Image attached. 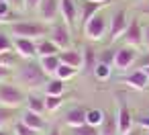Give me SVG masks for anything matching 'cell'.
Instances as JSON below:
<instances>
[{
	"label": "cell",
	"mask_w": 149,
	"mask_h": 135,
	"mask_svg": "<svg viewBox=\"0 0 149 135\" xmlns=\"http://www.w3.org/2000/svg\"><path fill=\"white\" fill-rule=\"evenodd\" d=\"M63 104V96H51L45 94V113H55Z\"/></svg>",
	"instance_id": "29"
},
{
	"label": "cell",
	"mask_w": 149,
	"mask_h": 135,
	"mask_svg": "<svg viewBox=\"0 0 149 135\" xmlns=\"http://www.w3.org/2000/svg\"><path fill=\"white\" fill-rule=\"evenodd\" d=\"M123 43L129 45V47H143V25L139 19H131L129 21V27L123 35Z\"/></svg>",
	"instance_id": "9"
},
{
	"label": "cell",
	"mask_w": 149,
	"mask_h": 135,
	"mask_svg": "<svg viewBox=\"0 0 149 135\" xmlns=\"http://www.w3.org/2000/svg\"><path fill=\"white\" fill-rule=\"evenodd\" d=\"M0 135H8V133H6V129H0Z\"/></svg>",
	"instance_id": "44"
},
{
	"label": "cell",
	"mask_w": 149,
	"mask_h": 135,
	"mask_svg": "<svg viewBox=\"0 0 149 135\" xmlns=\"http://www.w3.org/2000/svg\"><path fill=\"white\" fill-rule=\"evenodd\" d=\"M37 62H39V66L43 68V72H45L49 78H53V76H55V72H57V68L61 66L59 53H57V55H45V57H39Z\"/></svg>",
	"instance_id": "18"
},
{
	"label": "cell",
	"mask_w": 149,
	"mask_h": 135,
	"mask_svg": "<svg viewBox=\"0 0 149 135\" xmlns=\"http://www.w3.org/2000/svg\"><path fill=\"white\" fill-rule=\"evenodd\" d=\"M143 47L145 51H149V23L143 25Z\"/></svg>",
	"instance_id": "38"
},
{
	"label": "cell",
	"mask_w": 149,
	"mask_h": 135,
	"mask_svg": "<svg viewBox=\"0 0 149 135\" xmlns=\"http://www.w3.org/2000/svg\"><path fill=\"white\" fill-rule=\"evenodd\" d=\"M98 62L112 66V62H114V51H112V49H104V51H102V53L98 55Z\"/></svg>",
	"instance_id": "34"
},
{
	"label": "cell",
	"mask_w": 149,
	"mask_h": 135,
	"mask_svg": "<svg viewBox=\"0 0 149 135\" xmlns=\"http://www.w3.org/2000/svg\"><path fill=\"white\" fill-rule=\"evenodd\" d=\"M39 4H41V0H25V8L27 10H37Z\"/></svg>",
	"instance_id": "39"
},
{
	"label": "cell",
	"mask_w": 149,
	"mask_h": 135,
	"mask_svg": "<svg viewBox=\"0 0 149 135\" xmlns=\"http://www.w3.org/2000/svg\"><path fill=\"white\" fill-rule=\"evenodd\" d=\"M19 121H23L27 127H31L33 131H37V133H41V131H45L47 129V123H45V119H43V115H39V113H33V111H23L21 113V119Z\"/></svg>",
	"instance_id": "12"
},
{
	"label": "cell",
	"mask_w": 149,
	"mask_h": 135,
	"mask_svg": "<svg viewBox=\"0 0 149 135\" xmlns=\"http://www.w3.org/2000/svg\"><path fill=\"white\" fill-rule=\"evenodd\" d=\"M102 6H104V4H100V2H88V0H84V2H82V10H80V23H82V27H84L94 15H98Z\"/></svg>",
	"instance_id": "19"
},
{
	"label": "cell",
	"mask_w": 149,
	"mask_h": 135,
	"mask_svg": "<svg viewBox=\"0 0 149 135\" xmlns=\"http://www.w3.org/2000/svg\"><path fill=\"white\" fill-rule=\"evenodd\" d=\"M17 115V108H8V106H0V129H4L6 125L13 123Z\"/></svg>",
	"instance_id": "28"
},
{
	"label": "cell",
	"mask_w": 149,
	"mask_h": 135,
	"mask_svg": "<svg viewBox=\"0 0 149 135\" xmlns=\"http://www.w3.org/2000/svg\"><path fill=\"white\" fill-rule=\"evenodd\" d=\"M100 135H118V125H116V115H106L104 123L100 125Z\"/></svg>",
	"instance_id": "24"
},
{
	"label": "cell",
	"mask_w": 149,
	"mask_h": 135,
	"mask_svg": "<svg viewBox=\"0 0 149 135\" xmlns=\"http://www.w3.org/2000/svg\"><path fill=\"white\" fill-rule=\"evenodd\" d=\"M68 135H100V127H92V125L84 123V125H80V127L68 129Z\"/></svg>",
	"instance_id": "26"
},
{
	"label": "cell",
	"mask_w": 149,
	"mask_h": 135,
	"mask_svg": "<svg viewBox=\"0 0 149 135\" xmlns=\"http://www.w3.org/2000/svg\"><path fill=\"white\" fill-rule=\"evenodd\" d=\"M147 15H149V13H147Z\"/></svg>",
	"instance_id": "47"
},
{
	"label": "cell",
	"mask_w": 149,
	"mask_h": 135,
	"mask_svg": "<svg viewBox=\"0 0 149 135\" xmlns=\"http://www.w3.org/2000/svg\"><path fill=\"white\" fill-rule=\"evenodd\" d=\"M72 31H70V27L63 23V21H57V23H53L51 25V31H49V39L63 51V49H70V45H72V35H70Z\"/></svg>",
	"instance_id": "8"
},
{
	"label": "cell",
	"mask_w": 149,
	"mask_h": 135,
	"mask_svg": "<svg viewBox=\"0 0 149 135\" xmlns=\"http://www.w3.org/2000/svg\"><path fill=\"white\" fill-rule=\"evenodd\" d=\"M6 51H15L13 49V35L4 29H0V53H6Z\"/></svg>",
	"instance_id": "30"
},
{
	"label": "cell",
	"mask_w": 149,
	"mask_h": 135,
	"mask_svg": "<svg viewBox=\"0 0 149 135\" xmlns=\"http://www.w3.org/2000/svg\"><path fill=\"white\" fill-rule=\"evenodd\" d=\"M13 49L21 59H35L37 57V41H33V39L13 37Z\"/></svg>",
	"instance_id": "10"
},
{
	"label": "cell",
	"mask_w": 149,
	"mask_h": 135,
	"mask_svg": "<svg viewBox=\"0 0 149 135\" xmlns=\"http://www.w3.org/2000/svg\"><path fill=\"white\" fill-rule=\"evenodd\" d=\"M27 94L19 84H13V82H2L0 84V106H8V108H21L25 106V100H27Z\"/></svg>",
	"instance_id": "3"
},
{
	"label": "cell",
	"mask_w": 149,
	"mask_h": 135,
	"mask_svg": "<svg viewBox=\"0 0 149 135\" xmlns=\"http://www.w3.org/2000/svg\"><path fill=\"white\" fill-rule=\"evenodd\" d=\"M104 119H106V115L102 108H88L86 111V123L92 127H100L104 123Z\"/></svg>",
	"instance_id": "23"
},
{
	"label": "cell",
	"mask_w": 149,
	"mask_h": 135,
	"mask_svg": "<svg viewBox=\"0 0 149 135\" xmlns=\"http://www.w3.org/2000/svg\"><path fill=\"white\" fill-rule=\"evenodd\" d=\"M143 68H149V51H147L145 55L139 53V59H137V64H135V70H143Z\"/></svg>",
	"instance_id": "36"
},
{
	"label": "cell",
	"mask_w": 149,
	"mask_h": 135,
	"mask_svg": "<svg viewBox=\"0 0 149 135\" xmlns=\"http://www.w3.org/2000/svg\"><path fill=\"white\" fill-rule=\"evenodd\" d=\"M143 72L147 74V78H149V68H143Z\"/></svg>",
	"instance_id": "45"
},
{
	"label": "cell",
	"mask_w": 149,
	"mask_h": 135,
	"mask_svg": "<svg viewBox=\"0 0 149 135\" xmlns=\"http://www.w3.org/2000/svg\"><path fill=\"white\" fill-rule=\"evenodd\" d=\"M63 123L68 125V129L84 125V123H86V108H82V106L70 108V111L65 113V117H63Z\"/></svg>",
	"instance_id": "14"
},
{
	"label": "cell",
	"mask_w": 149,
	"mask_h": 135,
	"mask_svg": "<svg viewBox=\"0 0 149 135\" xmlns=\"http://www.w3.org/2000/svg\"><path fill=\"white\" fill-rule=\"evenodd\" d=\"M129 21L131 19H129V15H127L125 8H118L116 13H112V17L108 21V41L110 43L123 39V35H125V31L129 27Z\"/></svg>",
	"instance_id": "4"
},
{
	"label": "cell",
	"mask_w": 149,
	"mask_h": 135,
	"mask_svg": "<svg viewBox=\"0 0 149 135\" xmlns=\"http://www.w3.org/2000/svg\"><path fill=\"white\" fill-rule=\"evenodd\" d=\"M125 135H143V129H141V127H139V129H135V127H133V129H131L129 133H125Z\"/></svg>",
	"instance_id": "41"
},
{
	"label": "cell",
	"mask_w": 149,
	"mask_h": 135,
	"mask_svg": "<svg viewBox=\"0 0 149 135\" xmlns=\"http://www.w3.org/2000/svg\"><path fill=\"white\" fill-rule=\"evenodd\" d=\"M13 76H15V70H13V68L0 66V84H2V82H8Z\"/></svg>",
	"instance_id": "35"
},
{
	"label": "cell",
	"mask_w": 149,
	"mask_h": 135,
	"mask_svg": "<svg viewBox=\"0 0 149 135\" xmlns=\"http://www.w3.org/2000/svg\"><path fill=\"white\" fill-rule=\"evenodd\" d=\"M123 82H125L127 86L135 88V90H145L147 84H149V78H147V74H145L143 70H135L131 76H125Z\"/></svg>",
	"instance_id": "15"
},
{
	"label": "cell",
	"mask_w": 149,
	"mask_h": 135,
	"mask_svg": "<svg viewBox=\"0 0 149 135\" xmlns=\"http://www.w3.org/2000/svg\"><path fill=\"white\" fill-rule=\"evenodd\" d=\"M37 17L45 25H53L61 19L59 15V0H41V4L37 6Z\"/></svg>",
	"instance_id": "7"
},
{
	"label": "cell",
	"mask_w": 149,
	"mask_h": 135,
	"mask_svg": "<svg viewBox=\"0 0 149 135\" xmlns=\"http://www.w3.org/2000/svg\"><path fill=\"white\" fill-rule=\"evenodd\" d=\"M137 59H139V49H137V47L123 45V47L114 49V62H112V68L118 70V72H125V70H129L131 66H135Z\"/></svg>",
	"instance_id": "6"
},
{
	"label": "cell",
	"mask_w": 149,
	"mask_h": 135,
	"mask_svg": "<svg viewBox=\"0 0 149 135\" xmlns=\"http://www.w3.org/2000/svg\"><path fill=\"white\" fill-rule=\"evenodd\" d=\"M17 62H19V55L15 51H6V53H0V66H6V68H17Z\"/></svg>",
	"instance_id": "32"
},
{
	"label": "cell",
	"mask_w": 149,
	"mask_h": 135,
	"mask_svg": "<svg viewBox=\"0 0 149 135\" xmlns=\"http://www.w3.org/2000/svg\"><path fill=\"white\" fill-rule=\"evenodd\" d=\"M43 88H45V94H51V96H63V92H65V82L53 76V78L47 80V84H45Z\"/></svg>",
	"instance_id": "22"
},
{
	"label": "cell",
	"mask_w": 149,
	"mask_h": 135,
	"mask_svg": "<svg viewBox=\"0 0 149 135\" xmlns=\"http://www.w3.org/2000/svg\"><path fill=\"white\" fill-rule=\"evenodd\" d=\"M80 70H76V68H72V66H65V64H61L59 68H57V72H55V78H59V80H63V82H68V80H72L76 74H78Z\"/></svg>",
	"instance_id": "27"
},
{
	"label": "cell",
	"mask_w": 149,
	"mask_h": 135,
	"mask_svg": "<svg viewBox=\"0 0 149 135\" xmlns=\"http://www.w3.org/2000/svg\"><path fill=\"white\" fill-rule=\"evenodd\" d=\"M15 84H19L23 90H37L43 88L49 80V76L43 72L39 62L35 59H23L21 66L15 68Z\"/></svg>",
	"instance_id": "1"
},
{
	"label": "cell",
	"mask_w": 149,
	"mask_h": 135,
	"mask_svg": "<svg viewBox=\"0 0 149 135\" xmlns=\"http://www.w3.org/2000/svg\"><path fill=\"white\" fill-rule=\"evenodd\" d=\"M92 74H94V76H96L98 80H108V78H110V74H112V66H108V64H102V62H98Z\"/></svg>",
	"instance_id": "31"
},
{
	"label": "cell",
	"mask_w": 149,
	"mask_h": 135,
	"mask_svg": "<svg viewBox=\"0 0 149 135\" xmlns=\"http://www.w3.org/2000/svg\"><path fill=\"white\" fill-rule=\"evenodd\" d=\"M82 31L90 41H100L104 35H108V19L102 13H98L82 27Z\"/></svg>",
	"instance_id": "5"
},
{
	"label": "cell",
	"mask_w": 149,
	"mask_h": 135,
	"mask_svg": "<svg viewBox=\"0 0 149 135\" xmlns=\"http://www.w3.org/2000/svg\"><path fill=\"white\" fill-rule=\"evenodd\" d=\"M147 135H149V131H147Z\"/></svg>",
	"instance_id": "46"
},
{
	"label": "cell",
	"mask_w": 149,
	"mask_h": 135,
	"mask_svg": "<svg viewBox=\"0 0 149 135\" xmlns=\"http://www.w3.org/2000/svg\"><path fill=\"white\" fill-rule=\"evenodd\" d=\"M6 2L17 10V13H23V10H27L25 8V0H6Z\"/></svg>",
	"instance_id": "37"
},
{
	"label": "cell",
	"mask_w": 149,
	"mask_h": 135,
	"mask_svg": "<svg viewBox=\"0 0 149 135\" xmlns=\"http://www.w3.org/2000/svg\"><path fill=\"white\" fill-rule=\"evenodd\" d=\"M96 64H98V53H96L92 47H84V49H82V72H84V74L94 72Z\"/></svg>",
	"instance_id": "17"
},
{
	"label": "cell",
	"mask_w": 149,
	"mask_h": 135,
	"mask_svg": "<svg viewBox=\"0 0 149 135\" xmlns=\"http://www.w3.org/2000/svg\"><path fill=\"white\" fill-rule=\"evenodd\" d=\"M49 25H45L43 21H15L8 25V33L13 37H23V39H45V35H49Z\"/></svg>",
	"instance_id": "2"
},
{
	"label": "cell",
	"mask_w": 149,
	"mask_h": 135,
	"mask_svg": "<svg viewBox=\"0 0 149 135\" xmlns=\"http://www.w3.org/2000/svg\"><path fill=\"white\" fill-rule=\"evenodd\" d=\"M17 10L8 4V2H0V25H10L15 23Z\"/></svg>",
	"instance_id": "25"
},
{
	"label": "cell",
	"mask_w": 149,
	"mask_h": 135,
	"mask_svg": "<svg viewBox=\"0 0 149 135\" xmlns=\"http://www.w3.org/2000/svg\"><path fill=\"white\" fill-rule=\"evenodd\" d=\"M137 123H139L141 129H147V131H149V117H139Z\"/></svg>",
	"instance_id": "40"
},
{
	"label": "cell",
	"mask_w": 149,
	"mask_h": 135,
	"mask_svg": "<svg viewBox=\"0 0 149 135\" xmlns=\"http://www.w3.org/2000/svg\"><path fill=\"white\" fill-rule=\"evenodd\" d=\"M61 49L51 41V39H39L37 41V57H45V55H57Z\"/></svg>",
	"instance_id": "20"
},
{
	"label": "cell",
	"mask_w": 149,
	"mask_h": 135,
	"mask_svg": "<svg viewBox=\"0 0 149 135\" xmlns=\"http://www.w3.org/2000/svg\"><path fill=\"white\" fill-rule=\"evenodd\" d=\"M25 108H27V111H33V113L43 115V113H45V96L41 98V96H37V94L29 92V94H27V100H25Z\"/></svg>",
	"instance_id": "21"
},
{
	"label": "cell",
	"mask_w": 149,
	"mask_h": 135,
	"mask_svg": "<svg viewBox=\"0 0 149 135\" xmlns=\"http://www.w3.org/2000/svg\"><path fill=\"white\" fill-rule=\"evenodd\" d=\"M59 59H61V64H65V66H72V68H76V70H82V51L80 49H63V51H59Z\"/></svg>",
	"instance_id": "16"
},
{
	"label": "cell",
	"mask_w": 149,
	"mask_h": 135,
	"mask_svg": "<svg viewBox=\"0 0 149 135\" xmlns=\"http://www.w3.org/2000/svg\"><path fill=\"white\" fill-rule=\"evenodd\" d=\"M116 125H118V135H125L133 129V115L131 108L125 100H118V108H116Z\"/></svg>",
	"instance_id": "11"
},
{
	"label": "cell",
	"mask_w": 149,
	"mask_h": 135,
	"mask_svg": "<svg viewBox=\"0 0 149 135\" xmlns=\"http://www.w3.org/2000/svg\"><path fill=\"white\" fill-rule=\"evenodd\" d=\"M13 133H15V135H37V131H33L31 127H27L23 121H17V123H15Z\"/></svg>",
	"instance_id": "33"
},
{
	"label": "cell",
	"mask_w": 149,
	"mask_h": 135,
	"mask_svg": "<svg viewBox=\"0 0 149 135\" xmlns=\"http://www.w3.org/2000/svg\"><path fill=\"white\" fill-rule=\"evenodd\" d=\"M47 135H61V131H59V129H55V127H53V129H49V133H47Z\"/></svg>",
	"instance_id": "42"
},
{
	"label": "cell",
	"mask_w": 149,
	"mask_h": 135,
	"mask_svg": "<svg viewBox=\"0 0 149 135\" xmlns=\"http://www.w3.org/2000/svg\"><path fill=\"white\" fill-rule=\"evenodd\" d=\"M88 2H100V4H106V0H88Z\"/></svg>",
	"instance_id": "43"
},
{
	"label": "cell",
	"mask_w": 149,
	"mask_h": 135,
	"mask_svg": "<svg viewBox=\"0 0 149 135\" xmlns=\"http://www.w3.org/2000/svg\"><path fill=\"white\" fill-rule=\"evenodd\" d=\"M59 15H61V21L72 29L78 19V6L74 0H59Z\"/></svg>",
	"instance_id": "13"
}]
</instances>
